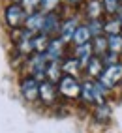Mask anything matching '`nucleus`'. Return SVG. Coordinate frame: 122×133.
Instances as JSON below:
<instances>
[{"instance_id": "f257e3e1", "label": "nucleus", "mask_w": 122, "mask_h": 133, "mask_svg": "<svg viewBox=\"0 0 122 133\" xmlns=\"http://www.w3.org/2000/svg\"><path fill=\"white\" fill-rule=\"evenodd\" d=\"M98 83L109 90V88H115L122 83V64L120 62H115V64H109L103 68V71L98 77Z\"/></svg>"}, {"instance_id": "f03ea898", "label": "nucleus", "mask_w": 122, "mask_h": 133, "mask_svg": "<svg viewBox=\"0 0 122 133\" xmlns=\"http://www.w3.org/2000/svg\"><path fill=\"white\" fill-rule=\"evenodd\" d=\"M86 103H96V105H101L105 103V88H103L100 83H94V81H86L81 84V96Z\"/></svg>"}, {"instance_id": "7ed1b4c3", "label": "nucleus", "mask_w": 122, "mask_h": 133, "mask_svg": "<svg viewBox=\"0 0 122 133\" xmlns=\"http://www.w3.org/2000/svg\"><path fill=\"white\" fill-rule=\"evenodd\" d=\"M27 11H24V8L21 4H10L4 10V19H6V24L10 26V28H19V26L24 24V21H27Z\"/></svg>"}, {"instance_id": "20e7f679", "label": "nucleus", "mask_w": 122, "mask_h": 133, "mask_svg": "<svg viewBox=\"0 0 122 133\" xmlns=\"http://www.w3.org/2000/svg\"><path fill=\"white\" fill-rule=\"evenodd\" d=\"M58 92L68 99H75V97L81 96V83L77 81V77L62 75L58 81Z\"/></svg>"}, {"instance_id": "39448f33", "label": "nucleus", "mask_w": 122, "mask_h": 133, "mask_svg": "<svg viewBox=\"0 0 122 133\" xmlns=\"http://www.w3.org/2000/svg\"><path fill=\"white\" fill-rule=\"evenodd\" d=\"M47 58L45 55H34L28 60V69H30V77H34L38 83H41L45 79V69H47Z\"/></svg>"}, {"instance_id": "423d86ee", "label": "nucleus", "mask_w": 122, "mask_h": 133, "mask_svg": "<svg viewBox=\"0 0 122 133\" xmlns=\"http://www.w3.org/2000/svg\"><path fill=\"white\" fill-rule=\"evenodd\" d=\"M21 94L27 101H36L40 96V83L34 77H24L21 81Z\"/></svg>"}, {"instance_id": "0eeeda50", "label": "nucleus", "mask_w": 122, "mask_h": 133, "mask_svg": "<svg viewBox=\"0 0 122 133\" xmlns=\"http://www.w3.org/2000/svg\"><path fill=\"white\" fill-rule=\"evenodd\" d=\"M60 19L56 13H45V17H43V26H41V34H45L47 38H51L53 34H58L60 32Z\"/></svg>"}, {"instance_id": "6e6552de", "label": "nucleus", "mask_w": 122, "mask_h": 133, "mask_svg": "<svg viewBox=\"0 0 122 133\" xmlns=\"http://www.w3.org/2000/svg\"><path fill=\"white\" fill-rule=\"evenodd\" d=\"M62 52H64V41L60 38H51L43 55H45V58L49 62H58V58L62 56Z\"/></svg>"}, {"instance_id": "1a4fd4ad", "label": "nucleus", "mask_w": 122, "mask_h": 133, "mask_svg": "<svg viewBox=\"0 0 122 133\" xmlns=\"http://www.w3.org/2000/svg\"><path fill=\"white\" fill-rule=\"evenodd\" d=\"M43 17L45 13L41 11H32L27 15V21H24V30H28L30 34H40L41 32V26H43Z\"/></svg>"}, {"instance_id": "9d476101", "label": "nucleus", "mask_w": 122, "mask_h": 133, "mask_svg": "<svg viewBox=\"0 0 122 133\" xmlns=\"http://www.w3.org/2000/svg\"><path fill=\"white\" fill-rule=\"evenodd\" d=\"M56 86L53 83H49V81H41L40 83V96H38V99H41L45 105H51L55 99H56Z\"/></svg>"}, {"instance_id": "9b49d317", "label": "nucleus", "mask_w": 122, "mask_h": 133, "mask_svg": "<svg viewBox=\"0 0 122 133\" xmlns=\"http://www.w3.org/2000/svg\"><path fill=\"white\" fill-rule=\"evenodd\" d=\"M79 26V21H77V17H69V19H66L62 24H60V39L62 41H69L73 38V32L75 28Z\"/></svg>"}, {"instance_id": "f8f14e48", "label": "nucleus", "mask_w": 122, "mask_h": 133, "mask_svg": "<svg viewBox=\"0 0 122 133\" xmlns=\"http://www.w3.org/2000/svg\"><path fill=\"white\" fill-rule=\"evenodd\" d=\"M92 43H85V45H79L75 49V60L79 62L81 68H86V64H88V60L92 58Z\"/></svg>"}, {"instance_id": "ddd939ff", "label": "nucleus", "mask_w": 122, "mask_h": 133, "mask_svg": "<svg viewBox=\"0 0 122 133\" xmlns=\"http://www.w3.org/2000/svg\"><path fill=\"white\" fill-rule=\"evenodd\" d=\"M49 39L51 38H47L45 34H34V36L30 38V47H32V51L36 52V55H43L45 52V49H47V45H49Z\"/></svg>"}, {"instance_id": "4468645a", "label": "nucleus", "mask_w": 122, "mask_h": 133, "mask_svg": "<svg viewBox=\"0 0 122 133\" xmlns=\"http://www.w3.org/2000/svg\"><path fill=\"white\" fill-rule=\"evenodd\" d=\"M90 38H92V34L88 30V26H86V24H79L75 28V32H73L72 41L79 47V45H85V43H90Z\"/></svg>"}, {"instance_id": "2eb2a0df", "label": "nucleus", "mask_w": 122, "mask_h": 133, "mask_svg": "<svg viewBox=\"0 0 122 133\" xmlns=\"http://www.w3.org/2000/svg\"><path fill=\"white\" fill-rule=\"evenodd\" d=\"M62 66H60V62H47V69H45V79L49 83H58L60 77H62Z\"/></svg>"}, {"instance_id": "dca6fc26", "label": "nucleus", "mask_w": 122, "mask_h": 133, "mask_svg": "<svg viewBox=\"0 0 122 133\" xmlns=\"http://www.w3.org/2000/svg\"><path fill=\"white\" fill-rule=\"evenodd\" d=\"M107 51H109L107 49V38L105 36H96L94 38V43H92V52L98 58H103Z\"/></svg>"}, {"instance_id": "f3484780", "label": "nucleus", "mask_w": 122, "mask_h": 133, "mask_svg": "<svg viewBox=\"0 0 122 133\" xmlns=\"http://www.w3.org/2000/svg\"><path fill=\"white\" fill-rule=\"evenodd\" d=\"M103 71V60L98 56H92L86 64V73L90 77H100V73Z\"/></svg>"}, {"instance_id": "a211bd4d", "label": "nucleus", "mask_w": 122, "mask_h": 133, "mask_svg": "<svg viewBox=\"0 0 122 133\" xmlns=\"http://www.w3.org/2000/svg\"><path fill=\"white\" fill-rule=\"evenodd\" d=\"M107 49H109V52H113V55L122 52V34L107 36Z\"/></svg>"}, {"instance_id": "6ab92c4d", "label": "nucleus", "mask_w": 122, "mask_h": 133, "mask_svg": "<svg viewBox=\"0 0 122 133\" xmlns=\"http://www.w3.org/2000/svg\"><path fill=\"white\" fill-rule=\"evenodd\" d=\"M60 66H62V73L64 75H72V77H77V71L81 69L79 62H77L75 58H68L64 64H60Z\"/></svg>"}, {"instance_id": "aec40b11", "label": "nucleus", "mask_w": 122, "mask_h": 133, "mask_svg": "<svg viewBox=\"0 0 122 133\" xmlns=\"http://www.w3.org/2000/svg\"><path fill=\"white\" fill-rule=\"evenodd\" d=\"M103 10L101 6V0H90L88 6H86V13H88L90 19H100V13Z\"/></svg>"}, {"instance_id": "412c9836", "label": "nucleus", "mask_w": 122, "mask_h": 133, "mask_svg": "<svg viewBox=\"0 0 122 133\" xmlns=\"http://www.w3.org/2000/svg\"><path fill=\"white\" fill-rule=\"evenodd\" d=\"M94 116H96V120H98V122H107V120L111 118V109H109V105H105V103L98 105V107H96Z\"/></svg>"}, {"instance_id": "4be33fe9", "label": "nucleus", "mask_w": 122, "mask_h": 133, "mask_svg": "<svg viewBox=\"0 0 122 133\" xmlns=\"http://www.w3.org/2000/svg\"><path fill=\"white\" fill-rule=\"evenodd\" d=\"M120 28H122V23L118 19H109L107 23H103V32L113 36V34H120Z\"/></svg>"}, {"instance_id": "5701e85b", "label": "nucleus", "mask_w": 122, "mask_h": 133, "mask_svg": "<svg viewBox=\"0 0 122 133\" xmlns=\"http://www.w3.org/2000/svg\"><path fill=\"white\" fill-rule=\"evenodd\" d=\"M120 4H122L120 0H101L103 10H105L107 13H111V15H115V13H118V11L122 10V6H120Z\"/></svg>"}, {"instance_id": "b1692460", "label": "nucleus", "mask_w": 122, "mask_h": 133, "mask_svg": "<svg viewBox=\"0 0 122 133\" xmlns=\"http://www.w3.org/2000/svg\"><path fill=\"white\" fill-rule=\"evenodd\" d=\"M86 26H88V30H90V34H92V38L101 36V32H103V23H101L100 19H90V23L86 24Z\"/></svg>"}, {"instance_id": "393cba45", "label": "nucleus", "mask_w": 122, "mask_h": 133, "mask_svg": "<svg viewBox=\"0 0 122 133\" xmlns=\"http://www.w3.org/2000/svg\"><path fill=\"white\" fill-rule=\"evenodd\" d=\"M60 0H40V6H41V13H51L58 6Z\"/></svg>"}, {"instance_id": "a878e982", "label": "nucleus", "mask_w": 122, "mask_h": 133, "mask_svg": "<svg viewBox=\"0 0 122 133\" xmlns=\"http://www.w3.org/2000/svg\"><path fill=\"white\" fill-rule=\"evenodd\" d=\"M21 4H23V8H24V11H27V13H32V11L38 10L40 0H21Z\"/></svg>"}, {"instance_id": "bb28decb", "label": "nucleus", "mask_w": 122, "mask_h": 133, "mask_svg": "<svg viewBox=\"0 0 122 133\" xmlns=\"http://www.w3.org/2000/svg\"><path fill=\"white\" fill-rule=\"evenodd\" d=\"M68 2H69V4H77L79 0H68Z\"/></svg>"}]
</instances>
